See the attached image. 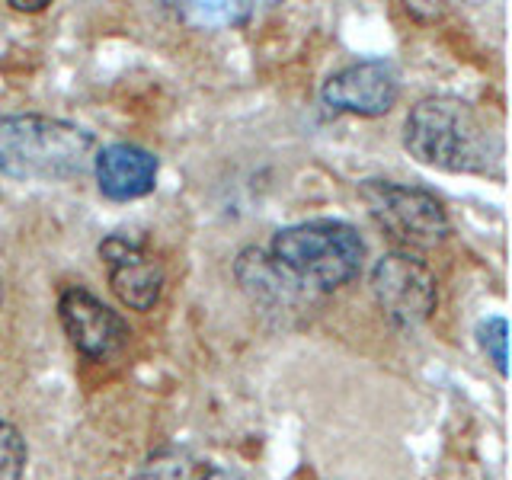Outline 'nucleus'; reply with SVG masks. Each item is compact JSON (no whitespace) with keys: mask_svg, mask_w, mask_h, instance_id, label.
Returning <instances> with one entry per match:
<instances>
[{"mask_svg":"<svg viewBox=\"0 0 512 480\" xmlns=\"http://www.w3.org/2000/svg\"><path fill=\"white\" fill-rule=\"evenodd\" d=\"M29 445L13 423L0 420V480H23Z\"/></svg>","mask_w":512,"mask_h":480,"instance_id":"nucleus-11","label":"nucleus"},{"mask_svg":"<svg viewBox=\"0 0 512 480\" xmlns=\"http://www.w3.org/2000/svg\"><path fill=\"white\" fill-rule=\"evenodd\" d=\"M477 343L480 349L487 352V359L493 362V368L506 378V362H509V352H506V343H509V324L506 317H487L477 324Z\"/></svg>","mask_w":512,"mask_h":480,"instance_id":"nucleus-12","label":"nucleus"},{"mask_svg":"<svg viewBox=\"0 0 512 480\" xmlns=\"http://www.w3.org/2000/svg\"><path fill=\"white\" fill-rule=\"evenodd\" d=\"M0 304H4V282H0Z\"/></svg>","mask_w":512,"mask_h":480,"instance_id":"nucleus-15","label":"nucleus"},{"mask_svg":"<svg viewBox=\"0 0 512 480\" xmlns=\"http://www.w3.org/2000/svg\"><path fill=\"white\" fill-rule=\"evenodd\" d=\"M372 295L391 324L420 327L439 304L436 272L410 250H391L372 269Z\"/></svg>","mask_w":512,"mask_h":480,"instance_id":"nucleus-5","label":"nucleus"},{"mask_svg":"<svg viewBox=\"0 0 512 480\" xmlns=\"http://www.w3.org/2000/svg\"><path fill=\"white\" fill-rule=\"evenodd\" d=\"M100 256L106 263L109 288L125 308L151 311L164 295V269L148 253V247L125 234H109L100 244Z\"/></svg>","mask_w":512,"mask_h":480,"instance_id":"nucleus-8","label":"nucleus"},{"mask_svg":"<svg viewBox=\"0 0 512 480\" xmlns=\"http://www.w3.org/2000/svg\"><path fill=\"white\" fill-rule=\"evenodd\" d=\"M320 96L333 112L375 119L397 106L400 77L391 61H356L349 68L330 74Z\"/></svg>","mask_w":512,"mask_h":480,"instance_id":"nucleus-7","label":"nucleus"},{"mask_svg":"<svg viewBox=\"0 0 512 480\" xmlns=\"http://www.w3.org/2000/svg\"><path fill=\"white\" fill-rule=\"evenodd\" d=\"M96 138L74 122L36 116L0 119V173L13 180H77L93 170Z\"/></svg>","mask_w":512,"mask_h":480,"instance_id":"nucleus-3","label":"nucleus"},{"mask_svg":"<svg viewBox=\"0 0 512 480\" xmlns=\"http://www.w3.org/2000/svg\"><path fill=\"white\" fill-rule=\"evenodd\" d=\"M196 480H237L234 474H228V471H205L202 477H196Z\"/></svg>","mask_w":512,"mask_h":480,"instance_id":"nucleus-14","label":"nucleus"},{"mask_svg":"<svg viewBox=\"0 0 512 480\" xmlns=\"http://www.w3.org/2000/svg\"><path fill=\"white\" fill-rule=\"evenodd\" d=\"M157 170L160 164L148 148L116 141V144H106V148H96L90 173L96 176V186H100L106 199L135 202L148 196V192H154Z\"/></svg>","mask_w":512,"mask_h":480,"instance_id":"nucleus-9","label":"nucleus"},{"mask_svg":"<svg viewBox=\"0 0 512 480\" xmlns=\"http://www.w3.org/2000/svg\"><path fill=\"white\" fill-rule=\"evenodd\" d=\"M10 7L20 10V13H39L48 7V0H10Z\"/></svg>","mask_w":512,"mask_h":480,"instance_id":"nucleus-13","label":"nucleus"},{"mask_svg":"<svg viewBox=\"0 0 512 480\" xmlns=\"http://www.w3.org/2000/svg\"><path fill=\"white\" fill-rule=\"evenodd\" d=\"M359 196L378 228L388 234L400 250L439 247L452 231L445 205L420 186H404L391 180H365Z\"/></svg>","mask_w":512,"mask_h":480,"instance_id":"nucleus-4","label":"nucleus"},{"mask_svg":"<svg viewBox=\"0 0 512 480\" xmlns=\"http://www.w3.org/2000/svg\"><path fill=\"white\" fill-rule=\"evenodd\" d=\"M58 320L71 346L93 362L116 356L132 340L125 317L87 292L84 285H68L58 295Z\"/></svg>","mask_w":512,"mask_h":480,"instance_id":"nucleus-6","label":"nucleus"},{"mask_svg":"<svg viewBox=\"0 0 512 480\" xmlns=\"http://www.w3.org/2000/svg\"><path fill=\"white\" fill-rule=\"evenodd\" d=\"M404 148L445 173L503 176L506 144L500 128L461 96H426L407 112Z\"/></svg>","mask_w":512,"mask_h":480,"instance_id":"nucleus-1","label":"nucleus"},{"mask_svg":"<svg viewBox=\"0 0 512 480\" xmlns=\"http://www.w3.org/2000/svg\"><path fill=\"white\" fill-rule=\"evenodd\" d=\"M176 13H180V20H186L192 29H234V26L250 20L253 7L250 4H224V0H215V4H186Z\"/></svg>","mask_w":512,"mask_h":480,"instance_id":"nucleus-10","label":"nucleus"},{"mask_svg":"<svg viewBox=\"0 0 512 480\" xmlns=\"http://www.w3.org/2000/svg\"><path fill=\"white\" fill-rule=\"evenodd\" d=\"M266 253L301 295H324L362 272L365 240L346 221L314 218L276 231Z\"/></svg>","mask_w":512,"mask_h":480,"instance_id":"nucleus-2","label":"nucleus"}]
</instances>
